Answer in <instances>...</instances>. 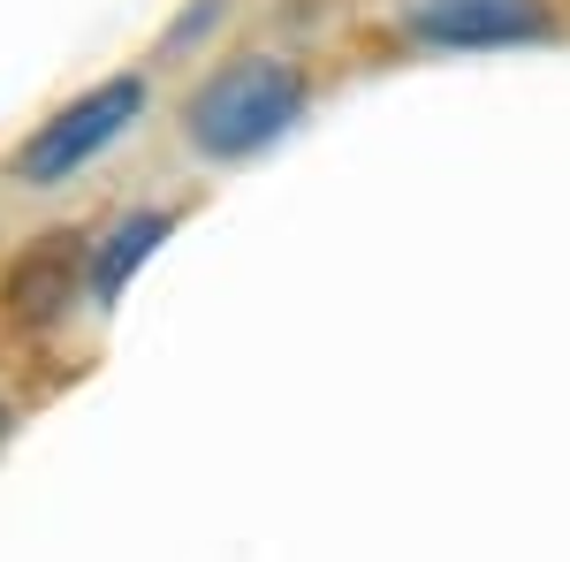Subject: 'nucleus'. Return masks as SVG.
<instances>
[{"label": "nucleus", "instance_id": "1", "mask_svg": "<svg viewBox=\"0 0 570 562\" xmlns=\"http://www.w3.org/2000/svg\"><path fill=\"white\" fill-rule=\"evenodd\" d=\"M305 99H312V85H305L297 61L252 53V61L214 69L206 85L190 91V107H183V137H190L206 160H252V152H266V145H282V137L297 130Z\"/></svg>", "mask_w": 570, "mask_h": 562}, {"label": "nucleus", "instance_id": "2", "mask_svg": "<svg viewBox=\"0 0 570 562\" xmlns=\"http://www.w3.org/2000/svg\"><path fill=\"white\" fill-rule=\"evenodd\" d=\"M137 107H145V85H137V77H107L99 91L69 99V107H61L53 122H39V130H31V145L16 152V183H31V190L69 183L85 160H99L115 137L130 130Z\"/></svg>", "mask_w": 570, "mask_h": 562}, {"label": "nucleus", "instance_id": "3", "mask_svg": "<svg viewBox=\"0 0 570 562\" xmlns=\"http://www.w3.org/2000/svg\"><path fill=\"white\" fill-rule=\"evenodd\" d=\"M403 31H411L419 46L480 53V46L548 39V16H540L532 0H411V8H403Z\"/></svg>", "mask_w": 570, "mask_h": 562}, {"label": "nucleus", "instance_id": "4", "mask_svg": "<svg viewBox=\"0 0 570 562\" xmlns=\"http://www.w3.org/2000/svg\"><path fill=\"white\" fill-rule=\"evenodd\" d=\"M69 289H77V236H39L23 259L8 266L0 304H8L23 327H46V319L69 312Z\"/></svg>", "mask_w": 570, "mask_h": 562}, {"label": "nucleus", "instance_id": "5", "mask_svg": "<svg viewBox=\"0 0 570 562\" xmlns=\"http://www.w3.org/2000/svg\"><path fill=\"white\" fill-rule=\"evenodd\" d=\"M168 228H176V214H130V220H115V236H107V244H99V259H91V297H99V304L122 297V282H130L137 266L168 244Z\"/></svg>", "mask_w": 570, "mask_h": 562}, {"label": "nucleus", "instance_id": "6", "mask_svg": "<svg viewBox=\"0 0 570 562\" xmlns=\"http://www.w3.org/2000/svg\"><path fill=\"white\" fill-rule=\"evenodd\" d=\"M0 433H8V403H0Z\"/></svg>", "mask_w": 570, "mask_h": 562}]
</instances>
